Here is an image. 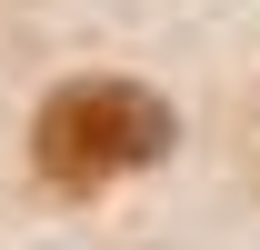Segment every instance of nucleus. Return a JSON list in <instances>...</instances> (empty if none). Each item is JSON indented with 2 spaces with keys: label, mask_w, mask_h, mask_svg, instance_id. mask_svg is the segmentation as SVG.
Returning a JSON list of instances; mask_svg holds the SVG:
<instances>
[{
  "label": "nucleus",
  "mask_w": 260,
  "mask_h": 250,
  "mask_svg": "<svg viewBox=\"0 0 260 250\" xmlns=\"http://www.w3.org/2000/svg\"><path fill=\"white\" fill-rule=\"evenodd\" d=\"M170 140H180V120L140 80H60L30 120V160L60 200H100V190L140 180L150 160H170Z\"/></svg>",
  "instance_id": "obj_1"
}]
</instances>
